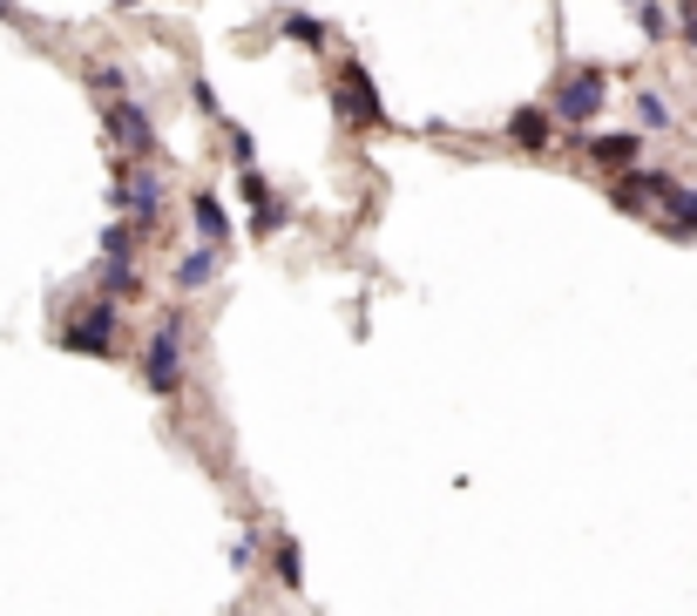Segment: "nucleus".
I'll list each match as a JSON object with an SVG mask.
<instances>
[{"label":"nucleus","mask_w":697,"mask_h":616,"mask_svg":"<svg viewBox=\"0 0 697 616\" xmlns=\"http://www.w3.org/2000/svg\"><path fill=\"white\" fill-rule=\"evenodd\" d=\"M325 102L339 115V129L345 136H379V129H393V115H386V95L373 82V68L366 61H332V82H325Z\"/></svg>","instance_id":"nucleus-1"},{"label":"nucleus","mask_w":697,"mask_h":616,"mask_svg":"<svg viewBox=\"0 0 697 616\" xmlns=\"http://www.w3.org/2000/svg\"><path fill=\"white\" fill-rule=\"evenodd\" d=\"M108 204L123 210L142 238L163 230V210H170V183L157 163H136V157H108Z\"/></svg>","instance_id":"nucleus-2"},{"label":"nucleus","mask_w":697,"mask_h":616,"mask_svg":"<svg viewBox=\"0 0 697 616\" xmlns=\"http://www.w3.org/2000/svg\"><path fill=\"white\" fill-rule=\"evenodd\" d=\"M55 345H61V353H82V360H115V353H123V305L95 292L89 305H75V312L61 319Z\"/></svg>","instance_id":"nucleus-3"},{"label":"nucleus","mask_w":697,"mask_h":616,"mask_svg":"<svg viewBox=\"0 0 697 616\" xmlns=\"http://www.w3.org/2000/svg\"><path fill=\"white\" fill-rule=\"evenodd\" d=\"M609 109V68L603 61H575L562 82H556V95H549V115H556V129H596V115Z\"/></svg>","instance_id":"nucleus-4"},{"label":"nucleus","mask_w":697,"mask_h":616,"mask_svg":"<svg viewBox=\"0 0 697 616\" xmlns=\"http://www.w3.org/2000/svg\"><path fill=\"white\" fill-rule=\"evenodd\" d=\"M183 360H190V319L163 312L149 326V345H142V387L157 400H176L183 393Z\"/></svg>","instance_id":"nucleus-5"},{"label":"nucleus","mask_w":697,"mask_h":616,"mask_svg":"<svg viewBox=\"0 0 697 616\" xmlns=\"http://www.w3.org/2000/svg\"><path fill=\"white\" fill-rule=\"evenodd\" d=\"M95 115H102V136H108V149H115V157L157 163V115H149L136 95H108Z\"/></svg>","instance_id":"nucleus-6"},{"label":"nucleus","mask_w":697,"mask_h":616,"mask_svg":"<svg viewBox=\"0 0 697 616\" xmlns=\"http://www.w3.org/2000/svg\"><path fill=\"white\" fill-rule=\"evenodd\" d=\"M643 129H583L575 136V157H583L590 170H603V176H624V170H637L643 163Z\"/></svg>","instance_id":"nucleus-7"},{"label":"nucleus","mask_w":697,"mask_h":616,"mask_svg":"<svg viewBox=\"0 0 697 616\" xmlns=\"http://www.w3.org/2000/svg\"><path fill=\"white\" fill-rule=\"evenodd\" d=\"M238 197H244V210H251V238H264V244L292 224V204L278 197V183H271L258 163H251V170H238Z\"/></svg>","instance_id":"nucleus-8"},{"label":"nucleus","mask_w":697,"mask_h":616,"mask_svg":"<svg viewBox=\"0 0 697 616\" xmlns=\"http://www.w3.org/2000/svg\"><path fill=\"white\" fill-rule=\"evenodd\" d=\"M501 136H509L515 149H528V157H541V149L556 142V115H549V102H522L509 123H501Z\"/></svg>","instance_id":"nucleus-9"},{"label":"nucleus","mask_w":697,"mask_h":616,"mask_svg":"<svg viewBox=\"0 0 697 616\" xmlns=\"http://www.w3.org/2000/svg\"><path fill=\"white\" fill-rule=\"evenodd\" d=\"M190 230H197V244H230V210L217 190H190Z\"/></svg>","instance_id":"nucleus-10"},{"label":"nucleus","mask_w":697,"mask_h":616,"mask_svg":"<svg viewBox=\"0 0 697 616\" xmlns=\"http://www.w3.org/2000/svg\"><path fill=\"white\" fill-rule=\"evenodd\" d=\"M217 264H224V251H217V244H197V251H183V258H176V272H170L176 298H197V292L217 278Z\"/></svg>","instance_id":"nucleus-11"},{"label":"nucleus","mask_w":697,"mask_h":616,"mask_svg":"<svg viewBox=\"0 0 697 616\" xmlns=\"http://www.w3.org/2000/svg\"><path fill=\"white\" fill-rule=\"evenodd\" d=\"M630 115H637L630 129H643V136H677V109H671V95H656V89H643V82H637V95H630Z\"/></svg>","instance_id":"nucleus-12"},{"label":"nucleus","mask_w":697,"mask_h":616,"mask_svg":"<svg viewBox=\"0 0 697 616\" xmlns=\"http://www.w3.org/2000/svg\"><path fill=\"white\" fill-rule=\"evenodd\" d=\"M95 292H102V298H115V305H129V298H142V292H149V278L136 272V258H123V264L102 258V264H95Z\"/></svg>","instance_id":"nucleus-13"},{"label":"nucleus","mask_w":697,"mask_h":616,"mask_svg":"<svg viewBox=\"0 0 697 616\" xmlns=\"http://www.w3.org/2000/svg\"><path fill=\"white\" fill-rule=\"evenodd\" d=\"M656 230H671V238H697V190L677 183L671 197H656Z\"/></svg>","instance_id":"nucleus-14"},{"label":"nucleus","mask_w":697,"mask_h":616,"mask_svg":"<svg viewBox=\"0 0 697 616\" xmlns=\"http://www.w3.org/2000/svg\"><path fill=\"white\" fill-rule=\"evenodd\" d=\"M278 34H285L292 48H305V55H325V42H332V27L319 14H305V8H285L278 14Z\"/></svg>","instance_id":"nucleus-15"},{"label":"nucleus","mask_w":697,"mask_h":616,"mask_svg":"<svg viewBox=\"0 0 697 616\" xmlns=\"http://www.w3.org/2000/svg\"><path fill=\"white\" fill-rule=\"evenodd\" d=\"M149 238H142V230L129 224V217H115V224H102V238H95V258H115V264H123V258H136Z\"/></svg>","instance_id":"nucleus-16"},{"label":"nucleus","mask_w":697,"mask_h":616,"mask_svg":"<svg viewBox=\"0 0 697 616\" xmlns=\"http://www.w3.org/2000/svg\"><path fill=\"white\" fill-rule=\"evenodd\" d=\"M603 197H609V210H624V217H637V224H656V204L643 197V190H637L630 176H609Z\"/></svg>","instance_id":"nucleus-17"},{"label":"nucleus","mask_w":697,"mask_h":616,"mask_svg":"<svg viewBox=\"0 0 697 616\" xmlns=\"http://www.w3.org/2000/svg\"><path fill=\"white\" fill-rule=\"evenodd\" d=\"M271 569H278V583L298 596L305 590V549L292 543V535H278V543H271Z\"/></svg>","instance_id":"nucleus-18"},{"label":"nucleus","mask_w":697,"mask_h":616,"mask_svg":"<svg viewBox=\"0 0 697 616\" xmlns=\"http://www.w3.org/2000/svg\"><path fill=\"white\" fill-rule=\"evenodd\" d=\"M82 75H89L95 102H108V95H129V68H123V61H89Z\"/></svg>","instance_id":"nucleus-19"},{"label":"nucleus","mask_w":697,"mask_h":616,"mask_svg":"<svg viewBox=\"0 0 697 616\" xmlns=\"http://www.w3.org/2000/svg\"><path fill=\"white\" fill-rule=\"evenodd\" d=\"M637 34L643 42H671V0H637Z\"/></svg>","instance_id":"nucleus-20"},{"label":"nucleus","mask_w":697,"mask_h":616,"mask_svg":"<svg viewBox=\"0 0 697 616\" xmlns=\"http://www.w3.org/2000/svg\"><path fill=\"white\" fill-rule=\"evenodd\" d=\"M224 157L238 163V170H251V163H258V136H251L244 123H224Z\"/></svg>","instance_id":"nucleus-21"},{"label":"nucleus","mask_w":697,"mask_h":616,"mask_svg":"<svg viewBox=\"0 0 697 616\" xmlns=\"http://www.w3.org/2000/svg\"><path fill=\"white\" fill-rule=\"evenodd\" d=\"M190 102H197V115H204V123H217V129L230 123V115H224V102H217V89L204 82V75H197V82H190Z\"/></svg>","instance_id":"nucleus-22"},{"label":"nucleus","mask_w":697,"mask_h":616,"mask_svg":"<svg viewBox=\"0 0 697 616\" xmlns=\"http://www.w3.org/2000/svg\"><path fill=\"white\" fill-rule=\"evenodd\" d=\"M671 34L684 48H697V0H677V8H671Z\"/></svg>","instance_id":"nucleus-23"},{"label":"nucleus","mask_w":697,"mask_h":616,"mask_svg":"<svg viewBox=\"0 0 697 616\" xmlns=\"http://www.w3.org/2000/svg\"><path fill=\"white\" fill-rule=\"evenodd\" d=\"M264 549H258V535H238V543H230V569H251Z\"/></svg>","instance_id":"nucleus-24"},{"label":"nucleus","mask_w":697,"mask_h":616,"mask_svg":"<svg viewBox=\"0 0 697 616\" xmlns=\"http://www.w3.org/2000/svg\"><path fill=\"white\" fill-rule=\"evenodd\" d=\"M0 21H21V8H14V0H0Z\"/></svg>","instance_id":"nucleus-25"},{"label":"nucleus","mask_w":697,"mask_h":616,"mask_svg":"<svg viewBox=\"0 0 697 616\" xmlns=\"http://www.w3.org/2000/svg\"><path fill=\"white\" fill-rule=\"evenodd\" d=\"M115 8H149V0H115Z\"/></svg>","instance_id":"nucleus-26"},{"label":"nucleus","mask_w":697,"mask_h":616,"mask_svg":"<svg viewBox=\"0 0 697 616\" xmlns=\"http://www.w3.org/2000/svg\"><path fill=\"white\" fill-rule=\"evenodd\" d=\"M624 8H637V0H624Z\"/></svg>","instance_id":"nucleus-27"}]
</instances>
